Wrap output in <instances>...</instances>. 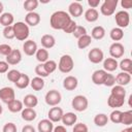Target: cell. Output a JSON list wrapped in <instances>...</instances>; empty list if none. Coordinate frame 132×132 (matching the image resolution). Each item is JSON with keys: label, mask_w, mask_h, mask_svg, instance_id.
<instances>
[{"label": "cell", "mask_w": 132, "mask_h": 132, "mask_svg": "<svg viewBox=\"0 0 132 132\" xmlns=\"http://www.w3.org/2000/svg\"><path fill=\"white\" fill-rule=\"evenodd\" d=\"M71 16L68 14V12L64 10H57L54 13H52L50 19V25L55 30H64V28L69 24L71 21Z\"/></svg>", "instance_id": "1"}, {"label": "cell", "mask_w": 132, "mask_h": 132, "mask_svg": "<svg viewBox=\"0 0 132 132\" xmlns=\"http://www.w3.org/2000/svg\"><path fill=\"white\" fill-rule=\"evenodd\" d=\"M14 38L20 41H26L30 35V28L25 22H16L12 25Z\"/></svg>", "instance_id": "2"}, {"label": "cell", "mask_w": 132, "mask_h": 132, "mask_svg": "<svg viewBox=\"0 0 132 132\" xmlns=\"http://www.w3.org/2000/svg\"><path fill=\"white\" fill-rule=\"evenodd\" d=\"M74 67V61L70 55H63L61 56L59 63H58V69L62 73H69L72 71Z\"/></svg>", "instance_id": "3"}, {"label": "cell", "mask_w": 132, "mask_h": 132, "mask_svg": "<svg viewBox=\"0 0 132 132\" xmlns=\"http://www.w3.org/2000/svg\"><path fill=\"white\" fill-rule=\"evenodd\" d=\"M71 106L75 111H85L89 106V100L84 95H76L71 100Z\"/></svg>", "instance_id": "4"}, {"label": "cell", "mask_w": 132, "mask_h": 132, "mask_svg": "<svg viewBox=\"0 0 132 132\" xmlns=\"http://www.w3.org/2000/svg\"><path fill=\"white\" fill-rule=\"evenodd\" d=\"M44 101L48 106H58L62 101V95L58 90H50L44 96Z\"/></svg>", "instance_id": "5"}, {"label": "cell", "mask_w": 132, "mask_h": 132, "mask_svg": "<svg viewBox=\"0 0 132 132\" xmlns=\"http://www.w3.org/2000/svg\"><path fill=\"white\" fill-rule=\"evenodd\" d=\"M118 3V0H104L100 4V12L105 16L112 15L116 11Z\"/></svg>", "instance_id": "6"}, {"label": "cell", "mask_w": 132, "mask_h": 132, "mask_svg": "<svg viewBox=\"0 0 132 132\" xmlns=\"http://www.w3.org/2000/svg\"><path fill=\"white\" fill-rule=\"evenodd\" d=\"M114 21L118 28H127L130 24V14L127 10H120L114 15Z\"/></svg>", "instance_id": "7"}, {"label": "cell", "mask_w": 132, "mask_h": 132, "mask_svg": "<svg viewBox=\"0 0 132 132\" xmlns=\"http://www.w3.org/2000/svg\"><path fill=\"white\" fill-rule=\"evenodd\" d=\"M88 59L93 64H99L104 60V53L100 47H93L88 53Z\"/></svg>", "instance_id": "8"}, {"label": "cell", "mask_w": 132, "mask_h": 132, "mask_svg": "<svg viewBox=\"0 0 132 132\" xmlns=\"http://www.w3.org/2000/svg\"><path fill=\"white\" fill-rule=\"evenodd\" d=\"M15 99V92L11 87H3L0 89V100L6 104Z\"/></svg>", "instance_id": "9"}, {"label": "cell", "mask_w": 132, "mask_h": 132, "mask_svg": "<svg viewBox=\"0 0 132 132\" xmlns=\"http://www.w3.org/2000/svg\"><path fill=\"white\" fill-rule=\"evenodd\" d=\"M125 54V47L121 42H113L109 46V55L113 59L122 58Z\"/></svg>", "instance_id": "10"}, {"label": "cell", "mask_w": 132, "mask_h": 132, "mask_svg": "<svg viewBox=\"0 0 132 132\" xmlns=\"http://www.w3.org/2000/svg\"><path fill=\"white\" fill-rule=\"evenodd\" d=\"M64 114V111L61 107L59 106H54L52 108H50L48 112H47V117H48V120L53 123H58L62 120V117Z\"/></svg>", "instance_id": "11"}, {"label": "cell", "mask_w": 132, "mask_h": 132, "mask_svg": "<svg viewBox=\"0 0 132 132\" xmlns=\"http://www.w3.org/2000/svg\"><path fill=\"white\" fill-rule=\"evenodd\" d=\"M84 12V7L82 5L77 2V1H73L69 4L68 6V14L70 16H73V18H78Z\"/></svg>", "instance_id": "12"}, {"label": "cell", "mask_w": 132, "mask_h": 132, "mask_svg": "<svg viewBox=\"0 0 132 132\" xmlns=\"http://www.w3.org/2000/svg\"><path fill=\"white\" fill-rule=\"evenodd\" d=\"M125 103V97H121V96H117L113 94H110L107 98V105L111 108H119L122 107Z\"/></svg>", "instance_id": "13"}, {"label": "cell", "mask_w": 132, "mask_h": 132, "mask_svg": "<svg viewBox=\"0 0 132 132\" xmlns=\"http://www.w3.org/2000/svg\"><path fill=\"white\" fill-rule=\"evenodd\" d=\"M37 43L32 39H27L23 43V51L27 56H34L37 52Z\"/></svg>", "instance_id": "14"}, {"label": "cell", "mask_w": 132, "mask_h": 132, "mask_svg": "<svg viewBox=\"0 0 132 132\" xmlns=\"http://www.w3.org/2000/svg\"><path fill=\"white\" fill-rule=\"evenodd\" d=\"M78 86V79L73 75H68L63 79V88L66 91H74Z\"/></svg>", "instance_id": "15"}, {"label": "cell", "mask_w": 132, "mask_h": 132, "mask_svg": "<svg viewBox=\"0 0 132 132\" xmlns=\"http://www.w3.org/2000/svg\"><path fill=\"white\" fill-rule=\"evenodd\" d=\"M22 61V53L20 50L12 48L11 53L6 57V62L8 65H16Z\"/></svg>", "instance_id": "16"}, {"label": "cell", "mask_w": 132, "mask_h": 132, "mask_svg": "<svg viewBox=\"0 0 132 132\" xmlns=\"http://www.w3.org/2000/svg\"><path fill=\"white\" fill-rule=\"evenodd\" d=\"M106 74H107V72L105 70H103V69H97V70H95L93 72V74H92V77H91L92 78V82L94 85H97V86L103 85L104 79L106 77Z\"/></svg>", "instance_id": "17"}, {"label": "cell", "mask_w": 132, "mask_h": 132, "mask_svg": "<svg viewBox=\"0 0 132 132\" xmlns=\"http://www.w3.org/2000/svg\"><path fill=\"white\" fill-rule=\"evenodd\" d=\"M40 14L36 11H32V12H28L25 16V23L30 27H35L40 23Z\"/></svg>", "instance_id": "18"}, {"label": "cell", "mask_w": 132, "mask_h": 132, "mask_svg": "<svg viewBox=\"0 0 132 132\" xmlns=\"http://www.w3.org/2000/svg\"><path fill=\"white\" fill-rule=\"evenodd\" d=\"M119 68V63L116 59L113 58H106L103 60V70H105L106 72H112L114 70H117Z\"/></svg>", "instance_id": "19"}, {"label": "cell", "mask_w": 132, "mask_h": 132, "mask_svg": "<svg viewBox=\"0 0 132 132\" xmlns=\"http://www.w3.org/2000/svg\"><path fill=\"white\" fill-rule=\"evenodd\" d=\"M37 130H38V132H53L54 123L51 122L48 119H43V120L38 122Z\"/></svg>", "instance_id": "20"}, {"label": "cell", "mask_w": 132, "mask_h": 132, "mask_svg": "<svg viewBox=\"0 0 132 132\" xmlns=\"http://www.w3.org/2000/svg\"><path fill=\"white\" fill-rule=\"evenodd\" d=\"M21 117L24 121L26 122H32L36 119L37 117V112L34 108H29V107H25L23 108V110L21 111Z\"/></svg>", "instance_id": "21"}, {"label": "cell", "mask_w": 132, "mask_h": 132, "mask_svg": "<svg viewBox=\"0 0 132 132\" xmlns=\"http://www.w3.org/2000/svg\"><path fill=\"white\" fill-rule=\"evenodd\" d=\"M40 42H41V45L43 48L45 50H50L52 47L55 46L56 44V39L53 35L51 34H44L41 36V39H40Z\"/></svg>", "instance_id": "22"}, {"label": "cell", "mask_w": 132, "mask_h": 132, "mask_svg": "<svg viewBox=\"0 0 132 132\" xmlns=\"http://www.w3.org/2000/svg\"><path fill=\"white\" fill-rule=\"evenodd\" d=\"M130 81H131V74H129V73H127V72L121 71V72L118 73L117 76H116V82H117L119 86L125 87V86L129 85Z\"/></svg>", "instance_id": "23"}, {"label": "cell", "mask_w": 132, "mask_h": 132, "mask_svg": "<svg viewBox=\"0 0 132 132\" xmlns=\"http://www.w3.org/2000/svg\"><path fill=\"white\" fill-rule=\"evenodd\" d=\"M61 122L64 124V126H73L77 122V116L74 112H66L63 114Z\"/></svg>", "instance_id": "24"}, {"label": "cell", "mask_w": 132, "mask_h": 132, "mask_svg": "<svg viewBox=\"0 0 132 132\" xmlns=\"http://www.w3.org/2000/svg\"><path fill=\"white\" fill-rule=\"evenodd\" d=\"M23 104L26 106V107H29V108H34L37 106L38 104V98L33 95V94H27L24 99H23Z\"/></svg>", "instance_id": "25"}, {"label": "cell", "mask_w": 132, "mask_h": 132, "mask_svg": "<svg viewBox=\"0 0 132 132\" xmlns=\"http://www.w3.org/2000/svg\"><path fill=\"white\" fill-rule=\"evenodd\" d=\"M14 23V16L11 12H3L0 15V25L3 27L12 26Z\"/></svg>", "instance_id": "26"}, {"label": "cell", "mask_w": 132, "mask_h": 132, "mask_svg": "<svg viewBox=\"0 0 132 132\" xmlns=\"http://www.w3.org/2000/svg\"><path fill=\"white\" fill-rule=\"evenodd\" d=\"M85 20L89 23H94L99 19V12L97 9L94 8H88L84 13Z\"/></svg>", "instance_id": "27"}, {"label": "cell", "mask_w": 132, "mask_h": 132, "mask_svg": "<svg viewBox=\"0 0 132 132\" xmlns=\"http://www.w3.org/2000/svg\"><path fill=\"white\" fill-rule=\"evenodd\" d=\"M105 29L102 27V26H96L92 29L91 31V37L92 39H95V40H101L102 38H104L105 36Z\"/></svg>", "instance_id": "28"}, {"label": "cell", "mask_w": 132, "mask_h": 132, "mask_svg": "<svg viewBox=\"0 0 132 132\" xmlns=\"http://www.w3.org/2000/svg\"><path fill=\"white\" fill-rule=\"evenodd\" d=\"M7 107H8V110L10 112L16 113V112H20V111L23 110L24 104H23V101L18 100V99H14V100H12L11 102H9L7 104Z\"/></svg>", "instance_id": "29"}, {"label": "cell", "mask_w": 132, "mask_h": 132, "mask_svg": "<svg viewBox=\"0 0 132 132\" xmlns=\"http://www.w3.org/2000/svg\"><path fill=\"white\" fill-rule=\"evenodd\" d=\"M30 77L27 75V74H25V73H21V75H20V77H19V79L14 82V85H15V87L18 88V89H26L29 85H30Z\"/></svg>", "instance_id": "30"}, {"label": "cell", "mask_w": 132, "mask_h": 132, "mask_svg": "<svg viewBox=\"0 0 132 132\" xmlns=\"http://www.w3.org/2000/svg\"><path fill=\"white\" fill-rule=\"evenodd\" d=\"M109 37L111 40H113L114 42H119L120 40L123 39L124 37V30L121 29V28H118V27H114L110 30L109 32Z\"/></svg>", "instance_id": "31"}, {"label": "cell", "mask_w": 132, "mask_h": 132, "mask_svg": "<svg viewBox=\"0 0 132 132\" xmlns=\"http://www.w3.org/2000/svg\"><path fill=\"white\" fill-rule=\"evenodd\" d=\"M44 79L39 76H35L30 80V86L34 91H41L44 88Z\"/></svg>", "instance_id": "32"}, {"label": "cell", "mask_w": 132, "mask_h": 132, "mask_svg": "<svg viewBox=\"0 0 132 132\" xmlns=\"http://www.w3.org/2000/svg\"><path fill=\"white\" fill-rule=\"evenodd\" d=\"M119 67L123 72H127L129 74L132 73V60L130 58L122 59L119 63Z\"/></svg>", "instance_id": "33"}, {"label": "cell", "mask_w": 132, "mask_h": 132, "mask_svg": "<svg viewBox=\"0 0 132 132\" xmlns=\"http://www.w3.org/2000/svg\"><path fill=\"white\" fill-rule=\"evenodd\" d=\"M35 57H36V60H37L39 63L43 64V63H45V62L48 60V58H50V53H48L47 50L41 47V48H38V50H37V52H36V54H35Z\"/></svg>", "instance_id": "34"}, {"label": "cell", "mask_w": 132, "mask_h": 132, "mask_svg": "<svg viewBox=\"0 0 132 132\" xmlns=\"http://www.w3.org/2000/svg\"><path fill=\"white\" fill-rule=\"evenodd\" d=\"M94 124L97 126V127H104L107 125L108 123V116L105 114V113H97L95 117H94Z\"/></svg>", "instance_id": "35"}, {"label": "cell", "mask_w": 132, "mask_h": 132, "mask_svg": "<svg viewBox=\"0 0 132 132\" xmlns=\"http://www.w3.org/2000/svg\"><path fill=\"white\" fill-rule=\"evenodd\" d=\"M91 42H92V37L89 34H86L77 39V47L79 50H85L91 44Z\"/></svg>", "instance_id": "36"}, {"label": "cell", "mask_w": 132, "mask_h": 132, "mask_svg": "<svg viewBox=\"0 0 132 132\" xmlns=\"http://www.w3.org/2000/svg\"><path fill=\"white\" fill-rule=\"evenodd\" d=\"M125 126H131L132 124V110H127V111H122L121 116V123Z\"/></svg>", "instance_id": "37"}, {"label": "cell", "mask_w": 132, "mask_h": 132, "mask_svg": "<svg viewBox=\"0 0 132 132\" xmlns=\"http://www.w3.org/2000/svg\"><path fill=\"white\" fill-rule=\"evenodd\" d=\"M38 4L39 2L37 0H26L23 6L25 10H27L28 12H32V11H35V9L38 7Z\"/></svg>", "instance_id": "38"}, {"label": "cell", "mask_w": 132, "mask_h": 132, "mask_svg": "<svg viewBox=\"0 0 132 132\" xmlns=\"http://www.w3.org/2000/svg\"><path fill=\"white\" fill-rule=\"evenodd\" d=\"M43 67H44L45 71L47 72V74L50 75L56 71V69L58 68V64L54 60H47L45 63H43Z\"/></svg>", "instance_id": "39"}, {"label": "cell", "mask_w": 132, "mask_h": 132, "mask_svg": "<svg viewBox=\"0 0 132 132\" xmlns=\"http://www.w3.org/2000/svg\"><path fill=\"white\" fill-rule=\"evenodd\" d=\"M21 73H22V72H20V71H19V70H16V69L8 70V71L6 72V78H7L9 81H11V82H13V84H14V82L19 79V77H20Z\"/></svg>", "instance_id": "40"}, {"label": "cell", "mask_w": 132, "mask_h": 132, "mask_svg": "<svg viewBox=\"0 0 132 132\" xmlns=\"http://www.w3.org/2000/svg\"><path fill=\"white\" fill-rule=\"evenodd\" d=\"M121 116H122V111L119 109H114L110 112L108 120L110 122H112L113 124H120L121 123Z\"/></svg>", "instance_id": "41"}, {"label": "cell", "mask_w": 132, "mask_h": 132, "mask_svg": "<svg viewBox=\"0 0 132 132\" xmlns=\"http://www.w3.org/2000/svg\"><path fill=\"white\" fill-rule=\"evenodd\" d=\"M110 94H113V95H117V96H121V97H125L126 98V90H125V88L122 87V86H119V85L111 87Z\"/></svg>", "instance_id": "42"}, {"label": "cell", "mask_w": 132, "mask_h": 132, "mask_svg": "<svg viewBox=\"0 0 132 132\" xmlns=\"http://www.w3.org/2000/svg\"><path fill=\"white\" fill-rule=\"evenodd\" d=\"M34 71H35V73L37 74V76H39V77L44 78V77H47V76H48L47 72L45 71V69H44V67H43V64H41V63H39V64H37V65L35 66Z\"/></svg>", "instance_id": "43"}, {"label": "cell", "mask_w": 132, "mask_h": 132, "mask_svg": "<svg viewBox=\"0 0 132 132\" xmlns=\"http://www.w3.org/2000/svg\"><path fill=\"white\" fill-rule=\"evenodd\" d=\"M73 36L75 37V38H79V37H81V36H84V35H86L87 34V29L84 27V26H80V25H77L76 26V28H75V30L73 31Z\"/></svg>", "instance_id": "44"}, {"label": "cell", "mask_w": 132, "mask_h": 132, "mask_svg": "<svg viewBox=\"0 0 132 132\" xmlns=\"http://www.w3.org/2000/svg\"><path fill=\"white\" fill-rule=\"evenodd\" d=\"M116 85V76L111 73H108L106 74V77L104 79V82H103V86L105 87H113Z\"/></svg>", "instance_id": "45"}, {"label": "cell", "mask_w": 132, "mask_h": 132, "mask_svg": "<svg viewBox=\"0 0 132 132\" xmlns=\"http://www.w3.org/2000/svg\"><path fill=\"white\" fill-rule=\"evenodd\" d=\"M72 132H89V128L85 123H75Z\"/></svg>", "instance_id": "46"}, {"label": "cell", "mask_w": 132, "mask_h": 132, "mask_svg": "<svg viewBox=\"0 0 132 132\" xmlns=\"http://www.w3.org/2000/svg\"><path fill=\"white\" fill-rule=\"evenodd\" d=\"M3 36H4V38L9 39V40H11V39L14 38V33H13V28H12V26L4 27V29H3Z\"/></svg>", "instance_id": "47"}, {"label": "cell", "mask_w": 132, "mask_h": 132, "mask_svg": "<svg viewBox=\"0 0 132 132\" xmlns=\"http://www.w3.org/2000/svg\"><path fill=\"white\" fill-rule=\"evenodd\" d=\"M11 51H12V47H11L9 44H7V43H2V44H0V55L7 57V56L11 53Z\"/></svg>", "instance_id": "48"}, {"label": "cell", "mask_w": 132, "mask_h": 132, "mask_svg": "<svg viewBox=\"0 0 132 132\" xmlns=\"http://www.w3.org/2000/svg\"><path fill=\"white\" fill-rule=\"evenodd\" d=\"M2 132H16V126L14 123L12 122H8L6 123L3 128H2Z\"/></svg>", "instance_id": "49"}, {"label": "cell", "mask_w": 132, "mask_h": 132, "mask_svg": "<svg viewBox=\"0 0 132 132\" xmlns=\"http://www.w3.org/2000/svg\"><path fill=\"white\" fill-rule=\"evenodd\" d=\"M76 26H77V24H76V22L75 21H73V20H71L70 22H69V24L64 28V32L65 33H73V31L75 30V28H76Z\"/></svg>", "instance_id": "50"}, {"label": "cell", "mask_w": 132, "mask_h": 132, "mask_svg": "<svg viewBox=\"0 0 132 132\" xmlns=\"http://www.w3.org/2000/svg\"><path fill=\"white\" fill-rule=\"evenodd\" d=\"M9 65L6 61H0V73H6L8 71Z\"/></svg>", "instance_id": "51"}, {"label": "cell", "mask_w": 132, "mask_h": 132, "mask_svg": "<svg viewBox=\"0 0 132 132\" xmlns=\"http://www.w3.org/2000/svg\"><path fill=\"white\" fill-rule=\"evenodd\" d=\"M121 6L125 9H129L132 7V0H122L121 1Z\"/></svg>", "instance_id": "52"}, {"label": "cell", "mask_w": 132, "mask_h": 132, "mask_svg": "<svg viewBox=\"0 0 132 132\" xmlns=\"http://www.w3.org/2000/svg\"><path fill=\"white\" fill-rule=\"evenodd\" d=\"M88 4H89L90 8L96 9L100 5V0H88Z\"/></svg>", "instance_id": "53"}, {"label": "cell", "mask_w": 132, "mask_h": 132, "mask_svg": "<svg viewBox=\"0 0 132 132\" xmlns=\"http://www.w3.org/2000/svg\"><path fill=\"white\" fill-rule=\"evenodd\" d=\"M22 132H36V130L32 125H25L22 128Z\"/></svg>", "instance_id": "54"}, {"label": "cell", "mask_w": 132, "mask_h": 132, "mask_svg": "<svg viewBox=\"0 0 132 132\" xmlns=\"http://www.w3.org/2000/svg\"><path fill=\"white\" fill-rule=\"evenodd\" d=\"M53 132H67V130H66L65 126H63V125H58V126L54 127Z\"/></svg>", "instance_id": "55"}, {"label": "cell", "mask_w": 132, "mask_h": 132, "mask_svg": "<svg viewBox=\"0 0 132 132\" xmlns=\"http://www.w3.org/2000/svg\"><path fill=\"white\" fill-rule=\"evenodd\" d=\"M120 132H132V128H131L130 126H128L127 128H125V129H123V130H121Z\"/></svg>", "instance_id": "56"}, {"label": "cell", "mask_w": 132, "mask_h": 132, "mask_svg": "<svg viewBox=\"0 0 132 132\" xmlns=\"http://www.w3.org/2000/svg\"><path fill=\"white\" fill-rule=\"evenodd\" d=\"M3 9H4V7H3V3L0 1V15L3 13Z\"/></svg>", "instance_id": "57"}, {"label": "cell", "mask_w": 132, "mask_h": 132, "mask_svg": "<svg viewBox=\"0 0 132 132\" xmlns=\"http://www.w3.org/2000/svg\"><path fill=\"white\" fill-rule=\"evenodd\" d=\"M2 111H3V107H2V105L0 104V116H1V113H2Z\"/></svg>", "instance_id": "58"}]
</instances>
